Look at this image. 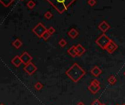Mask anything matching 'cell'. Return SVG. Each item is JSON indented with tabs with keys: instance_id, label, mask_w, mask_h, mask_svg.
<instances>
[{
	"instance_id": "cell-25",
	"label": "cell",
	"mask_w": 125,
	"mask_h": 105,
	"mask_svg": "<svg viewBox=\"0 0 125 105\" xmlns=\"http://www.w3.org/2000/svg\"><path fill=\"white\" fill-rule=\"evenodd\" d=\"M96 4H97L96 0H89L88 1V4L90 5L91 7H94Z\"/></svg>"
},
{
	"instance_id": "cell-26",
	"label": "cell",
	"mask_w": 125,
	"mask_h": 105,
	"mask_svg": "<svg viewBox=\"0 0 125 105\" xmlns=\"http://www.w3.org/2000/svg\"><path fill=\"white\" fill-rule=\"evenodd\" d=\"M102 105V103L100 102V100L99 99H95L94 101H93L92 102V105Z\"/></svg>"
},
{
	"instance_id": "cell-23",
	"label": "cell",
	"mask_w": 125,
	"mask_h": 105,
	"mask_svg": "<svg viewBox=\"0 0 125 105\" xmlns=\"http://www.w3.org/2000/svg\"><path fill=\"white\" fill-rule=\"evenodd\" d=\"M91 84L94 86H100V82L97 79H94L93 80H92Z\"/></svg>"
},
{
	"instance_id": "cell-30",
	"label": "cell",
	"mask_w": 125,
	"mask_h": 105,
	"mask_svg": "<svg viewBox=\"0 0 125 105\" xmlns=\"http://www.w3.org/2000/svg\"><path fill=\"white\" fill-rule=\"evenodd\" d=\"M124 75L125 76V72H124Z\"/></svg>"
},
{
	"instance_id": "cell-2",
	"label": "cell",
	"mask_w": 125,
	"mask_h": 105,
	"mask_svg": "<svg viewBox=\"0 0 125 105\" xmlns=\"http://www.w3.org/2000/svg\"><path fill=\"white\" fill-rule=\"evenodd\" d=\"M46 1L49 2L59 14H62L63 12L67 11V9L76 0H46Z\"/></svg>"
},
{
	"instance_id": "cell-17",
	"label": "cell",
	"mask_w": 125,
	"mask_h": 105,
	"mask_svg": "<svg viewBox=\"0 0 125 105\" xmlns=\"http://www.w3.org/2000/svg\"><path fill=\"white\" fill-rule=\"evenodd\" d=\"M108 83L110 85L113 86V85L116 84V83L117 82V80H116V77L114 75H111L108 79Z\"/></svg>"
},
{
	"instance_id": "cell-16",
	"label": "cell",
	"mask_w": 125,
	"mask_h": 105,
	"mask_svg": "<svg viewBox=\"0 0 125 105\" xmlns=\"http://www.w3.org/2000/svg\"><path fill=\"white\" fill-rule=\"evenodd\" d=\"M15 0H0V3L4 7H8L10 6L12 3L14 2Z\"/></svg>"
},
{
	"instance_id": "cell-28",
	"label": "cell",
	"mask_w": 125,
	"mask_h": 105,
	"mask_svg": "<svg viewBox=\"0 0 125 105\" xmlns=\"http://www.w3.org/2000/svg\"><path fill=\"white\" fill-rule=\"evenodd\" d=\"M4 105V104H3V103H1V105Z\"/></svg>"
},
{
	"instance_id": "cell-32",
	"label": "cell",
	"mask_w": 125,
	"mask_h": 105,
	"mask_svg": "<svg viewBox=\"0 0 125 105\" xmlns=\"http://www.w3.org/2000/svg\"><path fill=\"white\" fill-rule=\"evenodd\" d=\"M21 1H23V0H21Z\"/></svg>"
},
{
	"instance_id": "cell-15",
	"label": "cell",
	"mask_w": 125,
	"mask_h": 105,
	"mask_svg": "<svg viewBox=\"0 0 125 105\" xmlns=\"http://www.w3.org/2000/svg\"><path fill=\"white\" fill-rule=\"evenodd\" d=\"M12 46H13V47H15V48H16V49H19V48L22 46L23 43H22V42L21 41V39H16L15 40H14V41H13V42L12 43Z\"/></svg>"
},
{
	"instance_id": "cell-13",
	"label": "cell",
	"mask_w": 125,
	"mask_h": 105,
	"mask_svg": "<svg viewBox=\"0 0 125 105\" xmlns=\"http://www.w3.org/2000/svg\"><path fill=\"white\" fill-rule=\"evenodd\" d=\"M67 34H68V36H69L70 38H72V39H75V38L78 37L79 33H78V31L75 29H71L68 31Z\"/></svg>"
},
{
	"instance_id": "cell-5",
	"label": "cell",
	"mask_w": 125,
	"mask_h": 105,
	"mask_svg": "<svg viewBox=\"0 0 125 105\" xmlns=\"http://www.w3.org/2000/svg\"><path fill=\"white\" fill-rule=\"evenodd\" d=\"M23 70L29 75H32L37 70V67L35 66L34 64H33L32 62H30V63L25 65V67H23Z\"/></svg>"
},
{
	"instance_id": "cell-33",
	"label": "cell",
	"mask_w": 125,
	"mask_h": 105,
	"mask_svg": "<svg viewBox=\"0 0 125 105\" xmlns=\"http://www.w3.org/2000/svg\"></svg>"
},
{
	"instance_id": "cell-18",
	"label": "cell",
	"mask_w": 125,
	"mask_h": 105,
	"mask_svg": "<svg viewBox=\"0 0 125 105\" xmlns=\"http://www.w3.org/2000/svg\"><path fill=\"white\" fill-rule=\"evenodd\" d=\"M35 5H36L35 2H34V1H32V0H29V1L27 2V4H26V6H27L28 8L30 9V10H32V9L35 7Z\"/></svg>"
},
{
	"instance_id": "cell-29",
	"label": "cell",
	"mask_w": 125,
	"mask_h": 105,
	"mask_svg": "<svg viewBox=\"0 0 125 105\" xmlns=\"http://www.w3.org/2000/svg\"><path fill=\"white\" fill-rule=\"evenodd\" d=\"M101 105H105V104H102Z\"/></svg>"
},
{
	"instance_id": "cell-12",
	"label": "cell",
	"mask_w": 125,
	"mask_h": 105,
	"mask_svg": "<svg viewBox=\"0 0 125 105\" xmlns=\"http://www.w3.org/2000/svg\"><path fill=\"white\" fill-rule=\"evenodd\" d=\"M100 86H94L92 84H90L88 87V89L89 90V91L93 94H96L100 90Z\"/></svg>"
},
{
	"instance_id": "cell-11",
	"label": "cell",
	"mask_w": 125,
	"mask_h": 105,
	"mask_svg": "<svg viewBox=\"0 0 125 105\" xmlns=\"http://www.w3.org/2000/svg\"><path fill=\"white\" fill-rule=\"evenodd\" d=\"M76 51H77V55L78 56H81L82 55L84 54L86 52V49L83 46H82L81 44H78L76 45Z\"/></svg>"
},
{
	"instance_id": "cell-4",
	"label": "cell",
	"mask_w": 125,
	"mask_h": 105,
	"mask_svg": "<svg viewBox=\"0 0 125 105\" xmlns=\"http://www.w3.org/2000/svg\"><path fill=\"white\" fill-rule=\"evenodd\" d=\"M47 31V29L42 23H38L37 25L32 29V32L35 34L39 38H42L43 34Z\"/></svg>"
},
{
	"instance_id": "cell-24",
	"label": "cell",
	"mask_w": 125,
	"mask_h": 105,
	"mask_svg": "<svg viewBox=\"0 0 125 105\" xmlns=\"http://www.w3.org/2000/svg\"><path fill=\"white\" fill-rule=\"evenodd\" d=\"M47 31L49 32V34H51V35H52L53 34H54L55 33V31H56V29L53 27V26H51L49 29H47Z\"/></svg>"
},
{
	"instance_id": "cell-14",
	"label": "cell",
	"mask_w": 125,
	"mask_h": 105,
	"mask_svg": "<svg viewBox=\"0 0 125 105\" xmlns=\"http://www.w3.org/2000/svg\"><path fill=\"white\" fill-rule=\"evenodd\" d=\"M67 53H68V54H69L70 56H72V57H73V58L78 56V55H77V51H76V46H75V45H73L71 48H70L67 50Z\"/></svg>"
},
{
	"instance_id": "cell-22",
	"label": "cell",
	"mask_w": 125,
	"mask_h": 105,
	"mask_svg": "<svg viewBox=\"0 0 125 105\" xmlns=\"http://www.w3.org/2000/svg\"><path fill=\"white\" fill-rule=\"evenodd\" d=\"M51 35L49 34V32L48 31H46L44 34H43V35H42V38L43 39H45V40H47V39H48L49 38H50V37H51Z\"/></svg>"
},
{
	"instance_id": "cell-31",
	"label": "cell",
	"mask_w": 125,
	"mask_h": 105,
	"mask_svg": "<svg viewBox=\"0 0 125 105\" xmlns=\"http://www.w3.org/2000/svg\"><path fill=\"white\" fill-rule=\"evenodd\" d=\"M125 105V104H123V105Z\"/></svg>"
},
{
	"instance_id": "cell-10",
	"label": "cell",
	"mask_w": 125,
	"mask_h": 105,
	"mask_svg": "<svg viewBox=\"0 0 125 105\" xmlns=\"http://www.w3.org/2000/svg\"><path fill=\"white\" fill-rule=\"evenodd\" d=\"M102 69L100 68V67H98L97 66H95L94 68H92V70H91V74L92 75H94V77H99L101 74H102Z\"/></svg>"
},
{
	"instance_id": "cell-8",
	"label": "cell",
	"mask_w": 125,
	"mask_h": 105,
	"mask_svg": "<svg viewBox=\"0 0 125 105\" xmlns=\"http://www.w3.org/2000/svg\"><path fill=\"white\" fill-rule=\"evenodd\" d=\"M118 48V45L113 41L111 40V42L108 44V45L107 46L105 50L108 53H113L116 49Z\"/></svg>"
},
{
	"instance_id": "cell-21",
	"label": "cell",
	"mask_w": 125,
	"mask_h": 105,
	"mask_svg": "<svg viewBox=\"0 0 125 105\" xmlns=\"http://www.w3.org/2000/svg\"><path fill=\"white\" fill-rule=\"evenodd\" d=\"M44 17H45V18H46L47 20H49V19H51V18L53 17V14H52L50 11H48V12H46L44 14Z\"/></svg>"
},
{
	"instance_id": "cell-27",
	"label": "cell",
	"mask_w": 125,
	"mask_h": 105,
	"mask_svg": "<svg viewBox=\"0 0 125 105\" xmlns=\"http://www.w3.org/2000/svg\"><path fill=\"white\" fill-rule=\"evenodd\" d=\"M77 105H85V104H84L83 102H79L77 104Z\"/></svg>"
},
{
	"instance_id": "cell-6",
	"label": "cell",
	"mask_w": 125,
	"mask_h": 105,
	"mask_svg": "<svg viewBox=\"0 0 125 105\" xmlns=\"http://www.w3.org/2000/svg\"><path fill=\"white\" fill-rule=\"evenodd\" d=\"M21 58V61H22V63L23 64H27L30 62H31L32 61V56L31 55L29 54V53H27L26 51L23 52L21 56H20Z\"/></svg>"
},
{
	"instance_id": "cell-1",
	"label": "cell",
	"mask_w": 125,
	"mask_h": 105,
	"mask_svg": "<svg viewBox=\"0 0 125 105\" xmlns=\"http://www.w3.org/2000/svg\"><path fill=\"white\" fill-rule=\"evenodd\" d=\"M66 75L74 83H78L86 75V71L81 67L78 63H74L73 66L66 71Z\"/></svg>"
},
{
	"instance_id": "cell-9",
	"label": "cell",
	"mask_w": 125,
	"mask_h": 105,
	"mask_svg": "<svg viewBox=\"0 0 125 105\" xmlns=\"http://www.w3.org/2000/svg\"><path fill=\"white\" fill-rule=\"evenodd\" d=\"M11 63L15 67H19L21 66L22 63V61H21V58L19 56H15L11 61Z\"/></svg>"
},
{
	"instance_id": "cell-20",
	"label": "cell",
	"mask_w": 125,
	"mask_h": 105,
	"mask_svg": "<svg viewBox=\"0 0 125 105\" xmlns=\"http://www.w3.org/2000/svg\"><path fill=\"white\" fill-rule=\"evenodd\" d=\"M67 41L64 39H61L60 40H59V46L61 47V48H64V47H65L66 45H67Z\"/></svg>"
},
{
	"instance_id": "cell-3",
	"label": "cell",
	"mask_w": 125,
	"mask_h": 105,
	"mask_svg": "<svg viewBox=\"0 0 125 105\" xmlns=\"http://www.w3.org/2000/svg\"><path fill=\"white\" fill-rule=\"evenodd\" d=\"M111 40L112 39H111L105 34H103L96 39L95 42L103 50H105L108 44L111 42Z\"/></svg>"
},
{
	"instance_id": "cell-19",
	"label": "cell",
	"mask_w": 125,
	"mask_h": 105,
	"mask_svg": "<svg viewBox=\"0 0 125 105\" xmlns=\"http://www.w3.org/2000/svg\"><path fill=\"white\" fill-rule=\"evenodd\" d=\"M34 88L36 89V90H37V91H40V90H42V88H43V85L40 83V82H37V83H36L35 84H34Z\"/></svg>"
},
{
	"instance_id": "cell-7",
	"label": "cell",
	"mask_w": 125,
	"mask_h": 105,
	"mask_svg": "<svg viewBox=\"0 0 125 105\" xmlns=\"http://www.w3.org/2000/svg\"><path fill=\"white\" fill-rule=\"evenodd\" d=\"M98 28L102 32H103V34H105V32H107L110 29L111 26L106 21L103 20L100 23V25L98 26Z\"/></svg>"
}]
</instances>
